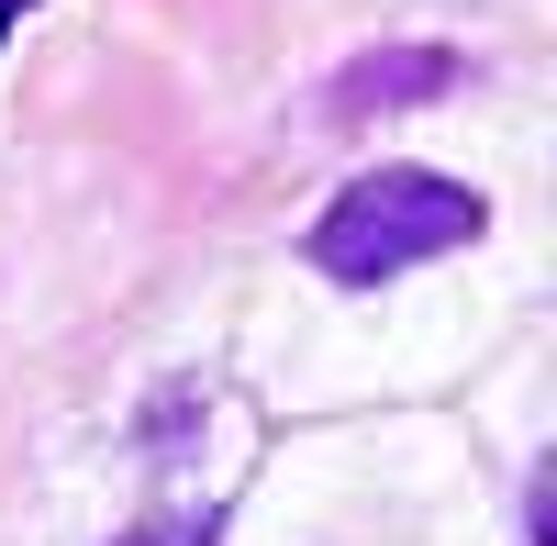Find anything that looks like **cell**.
<instances>
[{"mask_svg":"<svg viewBox=\"0 0 557 546\" xmlns=\"http://www.w3.org/2000/svg\"><path fill=\"white\" fill-rule=\"evenodd\" d=\"M435 89H457V57H446V45H380V57H346V67H335L323 112H335V123H368V112L435 101Z\"/></svg>","mask_w":557,"mask_h":546,"instance_id":"obj_2","label":"cell"},{"mask_svg":"<svg viewBox=\"0 0 557 546\" xmlns=\"http://www.w3.org/2000/svg\"><path fill=\"white\" fill-rule=\"evenodd\" d=\"M491 235V201L469 190V178H435V167H368L346 178L335 201H323L312 223V268L346 290H380L401 280V268H424L446 246H480Z\"/></svg>","mask_w":557,"mask_h":546,"instance_id":"obj_1","label":"cell"},{"mask_svg":"<svg viewBox=\"0 0 557 546\" xmlns=\"http://www.w3.org/2000/svg\"><path fill=\"white\" fill-rule=\"evenodd\" d=\"M112 546H212V513H201V524H146V535H112Z\"/></svg>","mask_w":557,"mask_h":546,"instance_id":"obj_3","label":"cell"},{"mask_svg":"<svg viewBox=\"0 0 557 546\" xmlns=\"http://www.w3.org/2000/svg\"><path fill=\"white\" fill-rule=\"evenodd\" d=\"M23 12H34V0H0V45H12V23H23Z\"/></svg>","mask_w":557,"mask_h":546,"instance_id":"obj_4","label":"cell"}]
</instances>
